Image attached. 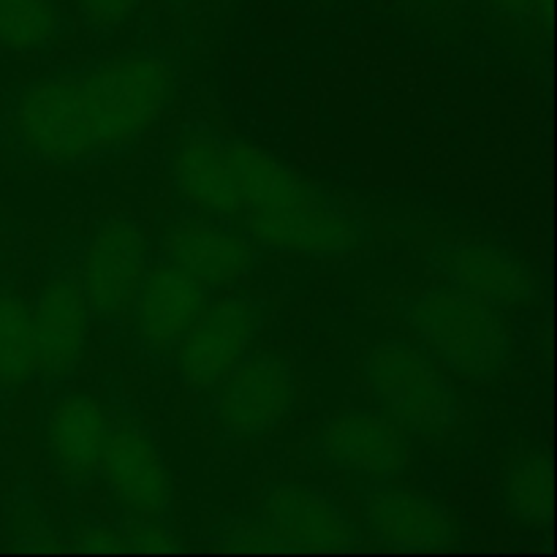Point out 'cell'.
Returning a JSON list of instances; mask_svg holds the SVG:
<instances>
[{"label": "cell", "mask_w": 557, "mask_h": 557, "mask_svg": "<svg viewBox=\"0 0 557 557\" xmlns=\"http://www.w3.org/2000/svg\"><path fill=\"white\" fill-rule=\"evenodd\" d=\"M180 60L141 47L25 82L0 103V158L20 169L87 172L125 158L172 109Z\"/></svg>", "instance_id": "1"}, {"label": "cell", "mask_w": 557, "mask_h": 557, "mask_svg": "<svg viewBox=\"0 0 557 557\" xmlns=\"http://www.w3.org/2000/svg\"><path fill=\"white\" fill-rule=\"evenodd\" d=\"M166 174L180 210L223 223L261 253L337 259L373 239V226L346 201L212 125L177 136Z\"/></svg>", "instance_id": "2"}, {"label": "cell", "mask_w": 557, "mask_h": 557, "mask_svg": "<svg viewBox=\"0 0 557 557\" xmlns=\"http://www.w3.org/2000/svg\"><path fill=\"white\" fill-rule=\"evenodd\" d=\"M397 319L435 364L468 381H493L511 354L500 310L449 286L397 299Z\"/></svg>", "instance_id": "3"}, {"label": "cell", "mask_w": 557, "mask_h": 557, "mask_svg": "<svg viewBox=\"0 0 557 557\" xmlns=\"http://www.w3.org/2000/svg\"><path fill=\"white\" fill-rule=\"evenodd\" d=\"M364 375L381 411L406 433L438 444L460 424L455 386L413 343H379L364 359Z\"/></svg>", "instance_id": "4"}, {"label": "cell", "mask_w": 557, "mask_h": 557, "mask_svg": "<svg viewBox=\"0 0 557 557\" xmlns=\"http://www.w3.org/2000/svg\"><path fill=\"white\" fill-rule=\"evenodd\" d=\"M109 417L96 479L107 487L114 511L123 520L174 525L172 476L150 424L120 395L109 400Z\"/></svg>", "instance_id": "5"}, {"label": "cell", "mask_w": 557, "mask_h": 557, "mask_svg": "<svg viewBox=\"0 0 557 557\" xmlns=\"http://www.w3.org/2000/svg\"><path fill=\"white\" fill-rule=\"evenodd\" d=\"M92 321L123 326L152 261V239L134 218H103L71 243Z\"/></svg>", "instance_id": "6"}, {"label": "cell", "mask_w": 557, "mask_h": 557, "mask_svg": "<svg viewBox=\"0 0 557 557\" xmlns=\"http://www.w3.org/2000/svg\"><path fill=\"white\" fill-rule=\"evenodd\" d=\"M205 395L221 444H248L286 422L297 406V375L283 357L250 351Z\"/></svg>", "instance_id": "7"}, {"label": "cell", "mask_w": 557, "mask_h": 557, "mask_svg": "<svg viewBox=\"0 0 557 557\" xmlns=\"http://www.w3.org/2000/svg\"><path fill=\"white\" fill-rule=\"evenodd\" d=\"M36 379L44 389L69 384L85 359L92 313L76 277L71 243L60 245L30 302Z\"/></svg>", "instance_id": "8"}, {"label": "cell", "mask_w": 557, "mask_h": 557, "mask_svg": "<svg viewBox=\"0 0 557 557\" xmlns=\"http://www.w3.org/2000/svg\"><path fill=\"white\" fill-rule=\"evenodd\" d=\"M310 455L357 490L397 482L411 460L403 430L384 411L364 408H346L326 419L310 444Z\"/></svg>", "instance_id": "9"}, {"label": "cell", "mask_w": 557, "mask_h": 557, "mask_svg": "<svg viewBox=\"0 0 557 557\" xmlns=\"http://www.w3.org/2000/svg\"><path fill=\"white\" fill-rule=\"evenodd\" d=\"M264 324V305L248 294L212 297L205 305L180 346L172 364L177 381L190 392H207L253 351V341Z\"/></svg>", "instance_id": "10"}, {"label": "cell", "mask_w": 557, "mask_h": 557, "mask_svg": "<svg viewBox=\"0 0 557 557\" xmlns=\"http://www.w3.org/2000/svg\"><path fill=\"white\" fill-rule=\"evenodd\" d=\"M264 549H346L364 542L362 528L332 495L308 484H272L253 515Z\"/></svg>", "instance_id": "11"}, {"label": "cell", "mask_w": 557, "mask_h": 557, "mask_svg": "<svg viewBox=\"0 0 557 557\" xmlns=\"http://www.w3.org/2000/svg\"><path fill=\"white\" fill-rule=\"evenodd\" d=\"M150 239L152 256L212 292L248 275L261 256V250H256L237 232L190 210L169 215Z\"/></svg>", "instance_id": "12"}, {"label": "cell", "mask_w": 557, "mask_h": 557, "mask_svg": "<svg viewBox=\"0 0 557 557\" xmlns=\"http://www.w3.org/2000/svg\"><path fill=\"white\" fill-rule=\"evenodd\" d=\"M109 406L69 384L44 389L38 433L52 471L69 487L96 482L98 460L109 433Z\"/></svg>", "instance_id": "13"}, {"label": "cell", "mask_w": 557, "mask_h": 557, "mask_svg": "<svg viewBox=\"0 0 557 557\" xmlns=\"http://www.w3.org/2000/svg\"><path fill=\"white\" fill-rule=\"evenodd\" d=\"M212 299V288L152 256L125 324L136 354L152 364L172 362L188 326Z\"/></svg>", "instance_id": "14"}, {"label": "cell", "mask_w": 557, "mask_h": 557, "mask_svg": "<svg viewBox=\"0 0 557 557\" xmlns=\"http://www.w3.org/2000/svg\"><path fill=\"white\" fill-rule=\"evenodd\" d=\"M430 267L444 277V286L493 305L495 310H517L536 299V275L511 250L482 239L438 243L428 253Z\"/></svg>", "instance_id": "15"}, {"label": "cell", "mask_w": 557, "mask_h": 557, "mask_svg": "<svg viewBox=\"0 0 557 557\" xmlns=\"http://www.w3.org/2000/svg\"><path fill=\"white\" fill-rule=\"evenodd\" d=\"M362 525L370 539L400 549H451L457 547V522L446 506L397 487L395 482L357 490Z\"/></svg>", "instance_id": "16"}, {"label": "cell", "mask_w": 557, "mask_h": 557, "mask_svg": "<svg viewBox=\"0 0 557 557\" xmlns=\"http://www.w3.org/2000/svg\"><path fill=\"white\" fill-rule=\"evenodd\" d=\"M36 379V343H33L30 302L0 272V406L16 400Z\"/></svg>", "instance_id": "17"}, {"label": "cell", "mask_w": 557, "mask_h": 557, "mask_svg": "<svg viewBox=\"0 0 557 557\" xmlns=\"http://www.w3.org/2000/svg\"><path fill=\"white\" fill-rule=\"evenodd\" d=\"M509 515L528 528H547L553 520V462L544 449H528L509 466L504 479Z\"/></svg>", "instance_id": "18"}, {"label": "cell", "mask_w": 557, "mask_h": 557, "mask_svg": "<svg viewBox=\"0 0 557 557\" xmlns=\"http://www.w3.org/2000/svg\"><path fill=\"white\" fill-rule=\"evenodd\" d=\"M65 30L58 0H0V49L16 54L47 52Z\"/></svg>", "instance_id": "19"}, {"label": "cell", "mask_w": 557, "mask_h": 557, "mask_svg": "<svg viewBox=\"0 0 557 557\" xmlns=\"http://www.w3.org/2000/svg\"><path fill=\"white\" fill-rule=\"evenodd\" d=\"M76 5H79V14L87 27L109 33L125 25L139 11L141 0H76Z\"/></svg>", "instance_id": "20"}, {"label": "cell", "mask_w": 557, "mask_h": 557, "mask_svg": "<svg viewBox=\"0 0 557 557\" xmlns=\"http://www.w3.org/2000/svg\"><path fill=\"white\" fill-rule=\"evenodd\" d=\"M71 542L79 549H92V553H120L125 547V539L120 525H103V522H76L71 531Z\"/></svg>", "instance_id": "21"}, {"label": "cell", "mask_w": 557, "mask_h": 557, "mask_svg": "<svg viewBox=\"0 0 557 557\" xmlns=\"http://www.w3.org/2000/svg\"><path fill=\"white\" fill-rule=\"evenodd\" d=\"M490 3H493V9L498 11V14H504L506 20L525 27L539 25V20H542L544 11H547V0H490Z\"/></svg>", "instance_id": "22"}, {"label": "cell", "mask_w": 557, "mask_h": 557, "mask_svg": "<svg viewBox=\"0 0 557 557\" xmlns=\"http://www.w3.org/2000/svg\"><path fill=\"white\" fill-rule=\"evenodd\" d=\"M158 3H166V5H188L194 0H158Z\"/></svg>", "instance_id": "23"}]
</instances>
